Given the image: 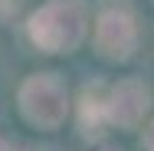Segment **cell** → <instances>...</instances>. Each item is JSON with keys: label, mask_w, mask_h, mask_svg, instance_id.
Wrapping results in <instances>:
<instances>
[{"label": "cell", "mask_w": 154, "mask_h": 151, "mask_svg": "<svg viewBox=\"0 0 154 151\" xmlns=\"http://www.w3.org/2000/svg\"><path fill=\"white\" fill-rule=\"evenodd\" d=\"M85 3L82 0H46L30 17V39L46 53H69L85 36Z\"/></svg>", "instance_id": "obj_1"}, {"label": "cell", "mask_w": 154, "mask_h": 151, "mask_svg": "<svg viewBox=\"0 0 154 151\" xmlns=\"http://www.w3.org/2000/svg\"><path fill=\"white\" fill-rule=\"evenodd\" d=\"M20 112L39 128H59L69 112V95L56 76L39 72L20 86Z\"/></svg>", "instance_id": "obj_2"}, {"label": "cell", "mask_w": 154, "mask_h": 151, "mask_svg": "<svg viewBox=\"0 0 154 151\" xmlns=\"http://www.w3.org/2000/svg\"><path fill=\"white\" fill-rule=\"evenodd\" d=\"M138 46V27L128 7H105L95 20V49L98 56L122 62Z\"/></svg>", "instance_id": "obj_3"}, {"label": "cell", "mask_w": 154, "mask_h": 151, "mask_svg": "<svg viewBox=\"0 0 154 151\" xmlns=\"http://www.w3.org/2000/svg\"><path fill=\"white\" fill-rule=\"evenodd\" d=\"M148 105H151L148 86H141L134 79H125V82H118L115 89L108 92V121H115L122 128H134L138 121L144 118Z\"/></svg>", "instance_id": "obj_4"}, {"label": "cell", "mask_w": 154, "mask_h": 151, "mask_svg": "<svg viewBox=\"0 0 154 151\" xmlns=\"http://www.w3.org/2000/svg\"><path fill=\"white\" fill-rule=\"evenodd\" d=\"M79 121H82V131L95 135L102 131V125H108V95L102 92V86H89L79 99Z\"/></svg>", "instance_id": "obj_5"}, {"label": "cell", "mask_w": 154, "mask_h": 151, "mask_svg": "<svg viewBox=\"0 0 154 151\" xmlns=\"http://www.w3.org/2000/svg\"><path fill=\"white\" fill-rule=\"evenodd\" d=\"M144 148L154 151V118H151V125H148V131H144Z\"/></svg>", "instance_id": "obj_6"}, {"label": "cell", "mask_w": 154, "mask_h": 151, "mask_svg": "<svg viewBox=\"0 0 154 151\" xmlns=\"http://www.w3.org/2000/svg\"><path fill=\"white\" fill-rule=\"evenodd\" d=\"M0 151H20V148H13L10 141H3V138H0Z\"/></svg>", "instance_id": "obj_7"}, {"label": "cell", "mask_w": 154, "mask_h": 151, "mask_svg": "<svg viewBox=\"0 0 154 151\" xmlns=\"http://www.w3.org/2000/svg\"><path fill=\"white\" fill-rule=\"evenodd\" d=\"M98 151H122V148H118V145H102Z\"/></svg>", "instance_id": "obj_8"}]
</instances>
